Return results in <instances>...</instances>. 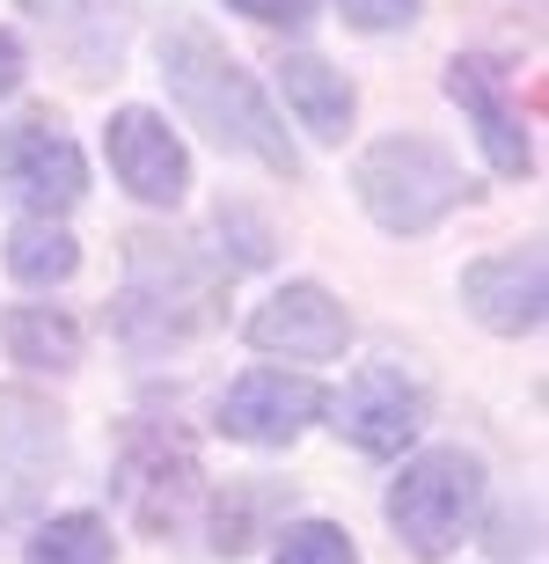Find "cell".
<instances>
[{
  "label": "cell",
  "mask_w": 549,
  "mask_h": 564,
  "mask_svg": "<svg viewBox=\"0 0 549 564\" xmlns=\"http://www.w3.org/2000/svg\"><path fill=\"white\" fill-rule=\"evenodd\" d=\"M81 198H88V162L59 132V118L0 126V206L30 213V220H59Z\"/></svg>",
  "instance_id": "8992f818"
},
{
  "label": "cell",
  "mask_w": 549,
  "mask_h": 564,
  "mask_svg": "<svg viewBox=\"0 0 549 564\" xmlns=\"http://www.w3.org/2000/svg\"><path fill=\"white\" fill-rule=\"evenodd\" d=\"M220 264L169 235H125V301H118V330L154 352V345H184V337L220 323Z\"/></svg>",
  "instance_id": "7a4b0ae2"
},
{
  "label": "cell",
  "mask_w": 549,
  "mask_h": 564,
  "mask_svg": "<svg viewBox=\"0 0 549 564\" xmlns=\"http://www.w3.org/2000/svg\"><path fill=\"white\" fill-rule=\"evenodd\" d=\"M220 250H228V272H256L272 264V228L242 198H220Z\"/></svg>",
  "instance_id": "ffe728a7"
},
{
  "label": "cell",
  "mask_w": 549,
  "mask_h": 564,
  "mask_svg": "<svg viewBox=\"0 0 549 564\" xmlns=\"http://www.w3.org/2000/svg\"><path fill=\"white\" fill-rule=\"evenodd\" d=\"M103 147H110L118 184H125L140 206H184L190 198V147L176 140V126L162 110H147V104L110 110Z\"/></svg>",
  "instance_id": "9c48e42d"
},
{
  "label": "cell",
  "mask_w": 549,
  "mask_h": 564,
  "mask_svg": "<svg viewBox=\"0 0 549 564\" xmlns=\"http://www.w3.org/2000/svg\"><path fill=\"white\" fill-rule=\"evenodd\" d=\"M278 88H286V110H294L316 140H344V132H352L360 88L344 82V66L316 59V52H286V59H278Z\"/></svg>",
  "instance_id": "9a60e30c"
},
{
  "label": "cell",
  "mask_w": 549,
  "mask_h": 564,
  "mask_svg": "<svg viewBox=\"0 0 549 564\" xmlns=\"http://www.w3.org/2000/svg\"><path fill=\"white\" fill-rule=\"evenodd\" d=\"M0 257H8V279H22V286H66L81 272V242L59 220H22Z\"/></svg>",
  "instance_id": "e0dca14e"
},
{
  "label": "cell",
  "mask_w": 549,
  "mask_h": 564,
  "mask_svg": "<svg viewBox=\"0 0 549 564\" xmlns=\"http://www.w3.org/2000/svg\"><path fill=\"white\" fill-rule=\"evenodd\" d=\"M118 499L147 535L169 543L176 528H190L198 499H206V469H198V447H190L176 425H132L125 455H118Z\"/></svg>",
  "instance_id": "5b68a950"
},
{
  "label": "cell",
  "mask_w": 549,
  "mask_h": 564,
  "mask_svg": "<svg viewBox=\"0 0 549 564\" xmlns=\"http://www.w3.org/2000/svg\"><path fill=\"white\" fill-rule=\"evenodd\" d=\"M425 425V389L418 375H403L396 359H366L360 375L344 381V397H338V433L360 447V455H403L410 440H418Z\"/></svg>",
  "instance_id": "7c38bea8"
},
{
  "label": "cell",
  "mask_w": 549,
  "mask_h": 564,
  "mask_svg": "<svg viewBox=\"0 0 549 564\" xmlns=\"http://www.w3.org/2000/svg\"><path fill=\"white\" fill-rule=\"evenodd\" d=\"M542 301H549L542 242H520V250L476 257V264L462 272V308L476 315L491 337H528V330H542Z\"/></svg>",
  "instance_id": "4fadbf2b"
},
{
  "label": "cell",
  "mask_w": 549,
  "mask_h": 564,
  "mask_svg": "<svg viewBox=\"0 0 549 564\" xmlns=\"http://www.w3.org/2000/svg\"><path fill=\"white\" fill-rule=\"evenodd\" d=\"M22 74H30V66H22V37H15V30H0V96H15Z\"/></svg>",
  "instance_id": "603a6c76"
},
{
  "label": "cell",
  "mask_w": 549,
  "mask_h": 564,
  "mask_svg": "<svg viewBox=\"0 0 549 564\" xmlns=\"http://www.w3.org/2000/svg\"><path fill=\"white\" fill-rule=\"evenodd\" d=\"M344 8V22H352V30H410V22H418V0H338Z\"/></svg>",
  "instance_id": "44dd1931"
},
{
  "label": "cell",
  "mask_w": 549,
  "mask_h": 564,
  "mask_svg": "<svg viewBox=\"0 0 549 564\" xmlns=\"http://www.w3.org/2000/svg\"><path fill=\"white\" fill-rule=\"evenodd\" d=\"M242 337H250L264 359H338L344 345H352V315H344V301L330 286L286 279L272 301H256Z\"/></svg>",
  "instance_id": "8fae6325"
},
{
  "label": "cell",
  "mask_w": 549,
  "mask_h": 564,
  "mask_svg": "<svg viewBox=\"0 0 549 564\" xmlns=\"http://www.w3.org/2000/svg\"><path fill=\"white\" fill-rule=\"evenodd\" d=\"M447 96L462 104V118L476 126V147H484V162L513 184H528L535 176V147H528V126H520V104H513V82L506 66L491 59V52H454L447 59Z\"/></svg>",
  "instance_id": "52a82bcc"
},
{
  "label": "cell",
  "mask_w": 549,
  "mask_h": 564,
  "mask_svg": "<svg viewBox=\"0 0 549 564\" xmlns=\"http://www.w3.org/2000/svg\"><path fill=\"white\" fill-rule=\"evenodd\" d=\"M352 191H360V206H366L374 228L425 235V228H440L476 184L462 176V162H454L440 140H425V132H388V140H374L360 162H352Z\"/></svg>",
  "instance_id": "3957f363"
},
{
  "label": "cell",
  "mask_w": 549,
  "mask_h": 564,
  "mask_svg": "<svg viewBox=\"0 0 549 564\" xmlns=\"http://www.w3.org/2000/svg\"><path fill=\"white\" fill-rule=\"evenodd\" d=\"M476 513H484V462L462 447H425L388 484V528L418 564L454 557L476 535Z\"/></svg>",
  "instance_id": "277c9868"
},
{
  "label": "cell",
  "mask_w": 549,
  "mask_h": 564,
  "mask_svg": "<svg viewBox=\"0 0 549 564\" xmlns=\"http://www.w3.org/2000/svg\"><path fill=\"white\" fill-rule=\"evenodd\" d=\"M22 8L44 22V37L59 44V59L81 82H103V74H118V59L132 44V22H140L147 0H22Z\"/></svg>",
  "instance_id": "5bb4252c"
},
{
  "label": "cell",
  "mask_w": 549,
  "mask_h": 564,
  "mask_svg": "<svg viewBox=\"0 0 549 564\" xmlns=\"http://www.w3.org/2000/svg\"><path fill=\"white\" fill-rule=\"evenodd\" d=\"M228 8H242L250 22H272V30H300L316 15V0H228Z\"/></svg>",
  "instance_id": "7402d4cb"
},
{
  "label": "cell",
  "mask_w": 549,
  "mask_h": 564,
  "mask_svg": "<svg viewBox=\"0 0 549 564\" xmlns=\"http://www.w3.org/2000/svg\"><path fill=\"white\" fill-rule=\"evenodd\" d=\"M66 462V425L59 411L30 389H0V521H15L44 499V484Z\"/></svg>",
  "instance_id": "ba28073f"
},
{
  "label": "cell",
  "mask_w": 549,
  "mask_h": 564,
  "mask_svg": "<svg viewBox=\"0 0 549 564\" xmlns=\"http://www.w3.org/2000/svg\"><path fill=\"white\" fill-rule=\"evenodd\" d=\"M30 564H110V521L103 513H52L30 535Z\"/></svg>",
  "instance_id": "ac0fdd59"
},
{
  "label": "cell",
  "mask_w": 549,
  "mask_h": 564,
  "mask_svg": "<svg viewBox=\"0 0 549 564\" xmlns=\"http://www.w3.org/2000/svg\"><path fill=\"white\" fill-rule=\"evenodd\" d=\"M154 59H162L169 104L184 110L220 154H250L256 169H272V176H286V184L300 176V147H294V132H286V118L272 110V96L256 88L250 66L234 59L198 15H169L162 22Z\"/></svg>",
  "instance_id": "6da1fadb"
},
{
  "label": "cell",
  "mask_w": 549,
  "mask_h": 564,
  "mask_svg": "<svg viewBox=\"0 0 549 564\" xmlns=\"http://www.w3.org/2000/svg\"><path fill=\"white\" fill-rule=\"evenodd\" d=\"M322 411H330V397H322L308 375L250 367V375L228 381V397H220V433L242 440V447H294Z\"/></svg>",
  "instance_id": "30bf717a"
},
{
  "label": "cell",
  "mask_w": 549,
  "mask_h": 564,
  "mask_svg": "<svg viewBox=\"0 0 549 564\" xmlns=\"http://www.w3.org/2000/svg\"><path fill=\"white\" fill-rule=\"evenodd\" d=\"M272 564H360V550H352V535L338 521H294V528H278Z\"/></svg>",
  "instance_id": "d6986e66"
},
{
  "label": "cell",
  "mask_w": 549,
  "mask_h": 564,
  "mask_svg": "<svg viewBox=\"0 0 549 564\" xmlns=\"http://www.w3.org/2000/svg\"><path fill=\"white\" fill-rule=\"evenodd\" d=\"M0 337H8V359H22L30 375H74V367H81V323L66 308H52V301L8 308Z\"/></svg>",
  "instance_id": "2e32d148"
}]
</instances>
